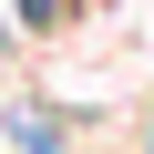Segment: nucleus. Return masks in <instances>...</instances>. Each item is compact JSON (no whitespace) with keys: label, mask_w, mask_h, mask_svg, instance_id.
Masks as SVG:
<instances>
[{"label":"nucleus","mask_w":154,"mask_h":154,"mask_svg":"<svg viewBox=\"0 0 154 154\" xmlns=\"http://www.w3.org/2000/svg\"><path fill=\"white\" fill-rule=\"evenodd\" d=\"M21 154H62V144H51V123H41V113H21Z\"/></svg>","instance_id":"obj_1"}]
</instances>
